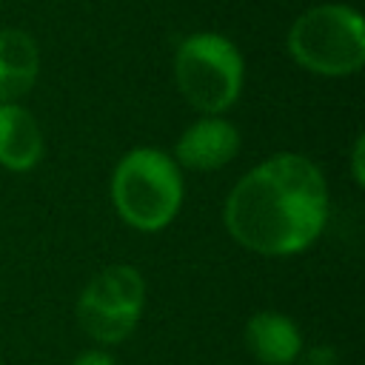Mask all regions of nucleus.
I'll return each instance as SVG.
<instances>
[{
	"instance_id": "3",
	"label": "nucleus",
	"mask_w": 365,
	"mask_h": 365,
	"mask_svg": "<svg viewBox=\"0 0 365 365\" xmlns=\"http://www.w3.org/2000/svg\"><path fill=\"white\" fill-rule=\"evenodd\" d=\"M288 57L308 74L339 80L365 66V20L351 3H317L285 31Z\"/></svg>"
},
{
	"instance_id": "10",
	"label": "nucleus",
	"mask_w": 365,
	"mask_h": 365,
	"mask_svg": "<svg viewBox=\"0 0 365 365\" xmlns=\"http://www.w3.org/2000/svg\"><path fill=\"white\" fill-rule=\"evenodd\" d=\"M351 180L356 188H365V134H356L351 143Z\"/></svg>"
},
{
	"instance_id": "11",
	"label": "nucleus",
	"mask_w": 365,
	"mask_h": 365,
	"mask_svg": "<svg viewBox=\"0 0 365 365\" xmlns=\"http://www.w3.org/2000/svg\"><path fill=\"white\" fill-rule=\"evenodd\" d=\"M297 362H302V365H339V354L334 345H311V348H302Z\"/></svg>"
},
{
	"instance_id": "4",
	"label": "nucleus",
	"mask_w": 365,
	"mask_h": 365,
	"mask_svg": "<svg viewBox=\"0 0 365 365\" xmlns=\"http://www.w3.org/2000/svg\"><path fill=\"white\" fill-rule=\"evenodd\" d=\"M174 86L200 114H225L245 88V60L220 31H191L174 51Z\"/></svg>"
},
{
	"instance_id": "6",
	"label": "nucleus",
	"mask_w": 365,
	"mask_h": 365,
	"mask_svg": "<svg viewBox=\"0 0 365 365\" xmlns=\"http://www.w3.org/2000/svg\"><path fill=\"white\" fill-rule=\"evenodd\" d=\"M242 148L240 128L222 114H200L174 143V163L188 171H220Z\"/></svg>"
},
{
	"instance_id": "7",
	"label": "nucleus",
	"mask_w": 365,
	"mask_h": 365,
	"mask_svg": "<svg viewBox=\"0 0 365 365\" xmlns=\"http://www.w3.org/2000/svg\"><path fill=\"white\" fill-rule=\"evenodd\" d=\"M245 348L259 365H294L305 348L299 325L279 311H257L245 322Z\"/></svg>"
},
{
	"instance_id": "9",
	"label": "nucleus",
	"mask_w": 365,
	"mask_h": 365,
	"mask_svg": "<svg viewBox=\"0 0 365 365\" xmlns=\"http://www.w3.org/2000/svg\"><path fill=\"white\" fill-rule=\"evenodd\" d=\"M40 77V46L17 26L0 29V103H20Z\"/></svg>"
},
{
	"instance_id": "2",
	"label": "nucleus",
	"mask_w": 365,
	"mask_h": 365,
	"mask_svg": "<svg viewBox=\"0 0 365 365\" xmlns=\"http://www.w3.org/2000/svg\"><path fill=\"white\" fill-rule=\"evenodd\" d=\"M108 194L117 217L128 228L140 234H157L168 228L182 208V168L163 148H128L111 171Z\"/></svg>"
},
{
	"instance_id": "12",
	"label": "nucleus",
	"mask_w": 365,
	"mask_h": 365,
	"mask_svg": "<svg viewBox=\"0 0 365 365\" xmlns=\"http://www.w3.org/2000/svg\"><path fill=\"white\" fill-rule=\"evenodd\" d=\"M68 365H117V362L106 348H88V351H80Z\"/></svg>"
},
{
	"instance_id": "5",
	"label": "nucleus",
	"mask_w": 365,
	"mask_h": 365,
	"mask_svg": "<svg viewBox=\"0 0 365 365\" xmlns=\"http://www.w3.org/2000/svg\"><path fill=\"white\" fill-rule=\"evenodd\" d=\"M145 311V277L128 265L114 262L97 271L77 297V325L100 348L125 342Z\"/></svg>"
},
{
	"instance_id": "1",
	"label": "nucleus",
	"mask_w": 365,
	"mask_h": 365,
	"mask_svg": "<svg viewBox=\"0 0 365 365\" xmlns=\"http://www.w3.org/2000/svg\"><path fill=\"white\" fill-rule=\"evenodd\" d=\"M331 214L322 168L294 151H279L245 171L222 202L228 237L259 257H294L308 251Z\"/></svg>"
},
{
	"instance_id": "8",
	"label": "nucleus",
	"mask_w": 365,
	"mask_h": 365,
	"mask_svg": "<svg viewBox=\"0 0 365 365\" xmlns=\"http://www.w3.org/2000/svg\"><path fill=\"white\" fill-rule=\"evenodd\" d=\"M46 137L37 117L20 103H0V168L26 174L40 165Z\"/></svg>"
}]
</instances>
